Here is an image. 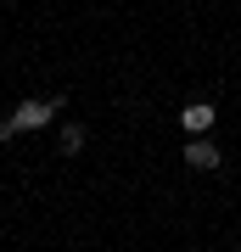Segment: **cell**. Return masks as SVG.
Instances as JSON below:
<instances>
[{"mask_svg":"<svg viewBox=\"0 0 241 252\" xmlns=\"http://www.w3.org/2000/svg\"><path fill=\"white\" fill-rule=\"evenodd\" d=\"M56 112H62V95H51V101H23V107L11 112V124H17V129H45Z\"/></svg>","mask_w":241,"mask_h":252,"instance_id":"1","label":"cell"},{"mask_svg":"<svg viewBox=\"0 0 241 252\" xmlns=\"http://www.w3.org/2000/svg\"><path fill=\"white\" fill-rule=\"evenodd\" d=\"M185 162H191L197 174H213V168H224V152H219V146L207 140V135H191V146H185Z\"/></svg>","mask_w":241,"mask_h":252,"instance_id":"2","label":"cell"},{"mask_svg":"<svg viewBox=\"0 0 241 252\" xmlns=\"http://www.w3.org/2000/svg\"><path fill=\"white\" fill-rule=\"evenodd\" d=\"M213 124H219V112L207 107V101H191V107L179 112V129H185V135H207Z\"/></svg>","mask_w":241,"mask_h":252,"instance_id":"3","label":"cell"},{"mask_svg":"<svg viewBox=\"0 0 241 252\" xmlns=\"http://www.w3.org/2000/svg\"><path fill=\"white\" fill-rule=\"evenodd\" d=\"M56 146H62V157H73L84 146V124H62V135H56Z\"/></svg>","mask_w":241,"mask_h":252,"instance_id":"4","label":"cell"},{"mask_svg":"<svg viewBox=\"0 0 241 252\" xmlns=\"http://www.w3.org/2000/svg\"><path fill=\"white\" fill-rule=\"evenodd\" d=\"M11 135H17V124H11V118H0V146H6Z\"/></svg>","mask_w":241,"mask_h":252,"instance_id":"5","label":"cell"}]
</instances>
